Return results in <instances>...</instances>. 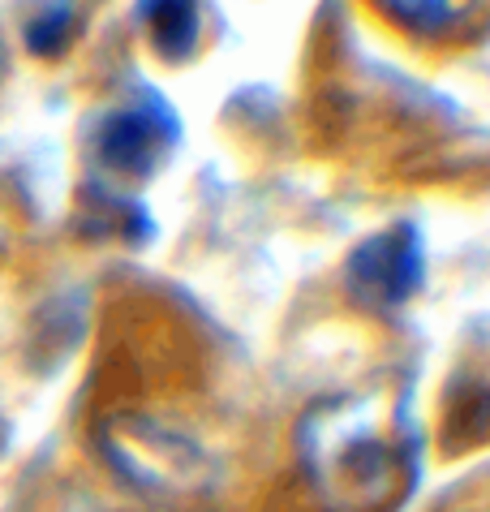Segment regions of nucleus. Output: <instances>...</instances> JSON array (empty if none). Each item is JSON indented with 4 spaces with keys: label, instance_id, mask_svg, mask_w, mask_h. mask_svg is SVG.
<instances>
[{
    "label": "nucleus",
    "instance_id": "1",
    "mask_svg": "<svg viewBox=\"0 0 490 512\" xmlns=\"http://www.w3.org/2000/svg\"><path fill=\"white\" fill-rule=\"evenodd\" d=\"M409 418L387 396H340L306 422V469L336 512H383L413 478Z\"/></svg>",
    "mask_w": 490,
    "mask_h": 512
},
{
    "label": "nucleus",
    "instance_id": "2",
    "mask_svg": "<svg viewBox=\"0 0 490 512\" xmlns=\"http://www.w3.org/2000/svg\"><path fill=\"white\" fill-rule=\"evenodd\" d=\"M422 276V254L417 241H400V233H383L379 241L357 250L353 259V289L370 306H396L417 289Z\"/></svg>",
    "mask_w": 490,
    "mask_h": 512
},
{
    "label": "nucleus",
    "instance_id": "3",
    "mask_svg": "<svg viewBox=\"0 0 490 512\" xmlns=\"http://www.w3.org/2000/svg\"><path fill=\"white\" fill-rule=\"evenodd\" d=\"M168 138H172V121L160 117V108H121L99 130V155L117 173L142 177L164 160Z\"/></svg>",
    "mask_w": 490,
    "mask_h": 512
},
{
    "label": "nucleus",
    "instance_id": "4",
    "mask_svg": "<svg viewBox=\"0 0 490 512\" xmlns=\"http://www.w3.org/2000/svg\"><path fill=\"white\" fill-rule=\"evenodd\" d=\"M387 18L417 35H452L473 13V0H379Z\"/></svg>",
    "mask_w": 490,
    "mask_h": 512
},
{
    "label": "nucleus",
    "instance_id": "5",
    "mask_svg": "<svg viewBox=\"0 0 490 512\" xmlns=\"http://www.w3.org/2000/svg\"><path fill=\"white\" fill-rule=\"evenodd\" d=\"M142 18H147L155 48L168 56L190 52V44L198 39V9L194 0H142Z\"/></svg>",
    "mask_w": 490,
    "mask_h": 512
},
{
    "label": "nucleus",
    "instance_id": "6",
    "mask_svg": "<svg viewBox=\"0 0 490 512\" xmlns=\"http://www.w3.org/2000/svg\"><path fill=\"white\" fill-rule=\"evenodd\" d=\"M65 18H69L65 9L48 13V18H43V22H35L31 31H26V44H31L39 56H56V52L65 48Z\"/></svg>",
    "mask_w": 490,
    "mask_h": 512
},
{
    "label": "nucleus",
    "instance_id": "7",
    "mask_svg": "<svg viewBox=\"0 0 490 512\" xmlns=\"http://www.w3.org/2000/svg\"><path fill=\"white\" fill-rule=\"evenodd\" d=\"M5 69H9V56H5V44H0V78H5Z\"/></svg>",
    "mask_w": 490,
    "mask_h": 512
},
{
    "label": "nucleus",
    "instance_id": "8",
    "mask_svg": "<svg viewBox=\"0 0 490 512\" xmlns=\"http://www.w3.org/2000/svg\"><path fill=\"white\" fill-rule=\"evenodd\" d=\"M0 435H5V431H0Z\"/></svg>",
    "mask_w": 490,
    "mask_h": 512
}]
</instances>
